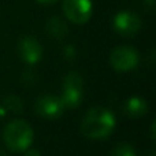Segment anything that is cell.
Returning a JSON list of instances; mask_svg holds the SVG:
<instances>
[{"mask_svg":"<svg viewBox=\"0 0 156 156\" xmlns=\"http://www.w3.org/2000/svg\"><path fill=\"white\" fill-rule=\"evenodd\" d=\"M83 96V81L82 77L76 71H71L65 77L63 81V92L62 100L65 108H77L82 101Z\"/></svg>","mask_w":156,"mask_h":156,"instance_id":"cell-3","label":"cell"},{"mask_svg":"<svg viewBox=\"0 0 156 156\" xmlns=\"http://www.w3.org/2000/svg\"><path fill=\"white\" fill-rule=\"evenodd\" d=\"M111 156H137V154H136V149L130 144L121 143L112 149Z\"/></svg>","mask_w":156,"mask_h":156,"instance_id":"cell-11","label":"cell"},{"mask_svg":"<svg viewBox=\"0 0 156 156\" xmlns=\"http://www.w3.org/2000/svg\"><path fill=\"white\" fill-rule=\"evenodd\" d=\"M63 11L69 21L73 23H85L92 15L90 0H65Z\"/></svg>","mask_w":156,"mask_h":156,"instance_id":"cell-5","label":"cell"},{"mask_svg":"<svg viewBox=\"0 0 156 156\" xmlns=\"http://www.w3.org/2000/svg\"><path fill=\"white\" fill-rule=\"evenodd\" d=\"M4 103H5V107H7L10 111L19 112V111L22 110V101L16 96H8Z\"/></svg>","mask_w":156,"mask_h":156,"instance_id":"cell-12","label":"cell"},{"mask_svg":"<svg viewBox=\"0 0 156 156\" xmlns=\"http://www.w3.org/2000/svg\"><path fill=\"white\" fill-rule=\"evenodd\" d=\"M34 110L41 118L56 119L62 115L66 108L60 97L55 96V94H43L36 101Z\"/></svg>","mask_w":156,"mask_h":156,"instance_id":"cell-6","label":"cell"},{"mask_svg":"<svg viewBox=\"0 0 156 156\" xmlns=\"http://www.w3.org/2000/svg\"><path fill=\"white\" fill-rule=\"evenodd\" d=\"M37 2L43 3V4H54V3H56L58 0H37Z\"/></svg>","mask_w":156,"mask_h":156,"instance_id":"cell-13","label":"cell"},{"mask_svg":"<svg viewBox=\"0 0 156 156\" xmlns=\"http://www.w3.org/2000/svg\"><path fill=\"white\" fill-rule=\"evenodd\" d=\"M26 156H38V152H36V151H30V152H27Z\"/></svg>","mask_w":156,"mask_h":156,"instance_id":"cell-14","label":"cell"},{"mask_svg":"<svg viewBox=\"0 0 156 156\" xmlns=\"http://www.w3.org/2000/svg\"><path fill=\"white\" fill-rule=\"evenodd\" d=\"M19 55H21L22 60L27 65H36L40 62L41 56H43V48L38 40L33 36H25L19 41Z\"/></svg>","mask_w":156,"mask_h":156,"instance_id":"cell-8","label":"cell"},{"mask_svg":"<svg viewBox=\"0 0 156 156\" xmlns=\"http://www.w3.org/2000/svg\"><path fill=\"white\" fill-rule=\"evenodd\" d=\"M33 129L23 119L11 121L3 130V141L10 151L25 152L33 143Z\"/></svg>","mask_w":156,"mask_h":156,"instance_id":"cell-2","label":"cell"},{"mask_svg":"<svg viewBox=\"0 0 156 156\" xmlns=\"http://www.w3.org/2000/svg\"><path fill=\"white\" fill-rule=\"evenodd\" d=\"M123 111L130 118H141L143 115H145L148 112V103L143 97L133 96L125 103Z\"/></svg>","mask_w":156,"mask_h":156,"instance_id":"cell-9","label":"cell"},{"mask_svg":"<svg viewBox=\"0 0 156 156\" xmlns=\"http://www.w3.org/2000/svg\"><path fill=\"white\" fill-rule=\"evenodd\" d=\"M45 30L51 37L58 38V40L63 38L69 33V27L66 25V22L58 18V16H52L51 19H48V22L45 25Z\"/></svg>","mask_w":156,"mask_h":156,"instance_id":"cell-10","label":"cell"},{"mask_svg":"<svg viewBox=\"0 0 156 156\" xmlns=\"http://www.w3.org/2000/svg\"><path fill=\"white\" fill-rule=\"evenodd\" d=\"M141 27V19L137 14L132 11H121L116 14L114 18V29L116 33L122 36H133L140 30Z\"/></svg>","mask_w":156,"mask_h":156,"instance_id":"cell-7","label":"cell"},{"mask_svg":"<svg viewBox=\"0 0 156 156\" xmlns=\"http://www.w3.org/2000/svg\"><path fill=\"white\" fill-rule=\"evenodd\" d=\"M138 52L133 47L121 45L116 47L110 55V63L116 71L119 73H126L130 71L138 65Z\"/></svg>","mask_w":156,"mask_h":156,"instance_id":"cell-4","label":"cell"},{"mask_svg":"<svg viewBox=\"0 0 156 156\" xmlns=\"http://www.w3.org/2000/svg\"><path fill=\"white\" fill-rule=\"evenodd\" d=\"M115 123V116L110 110L93 107L88 110L81 122V133L90 140H104L114 132Z\"/></svg>","mask_w":156,"mask_h":156,"instance_id":"cell-1","label":"cell"}]
</instances>
